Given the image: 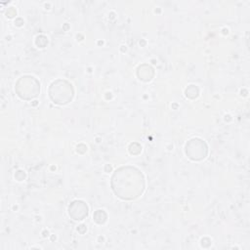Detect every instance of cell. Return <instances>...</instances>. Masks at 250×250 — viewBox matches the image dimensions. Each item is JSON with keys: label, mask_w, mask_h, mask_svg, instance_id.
Listing matches in <instances>:
<instances>
[{"label": "cell", "mask_w": 250, "mask_h": 250, "mask_svg": "<svg viewBox=\"0 0 250 250\" xmlns=\"http://www.w3.org/2000/svg\"><path fill=\"white\" fill-rule=\"evenodd\" d=\"M15 90L19 97L24 100H31L37 97L40 92V83L38 80L30 75L21 77L16 84Z\"/></svg>", "instance_id": "3"}, {"label": "cell", "mask_w": 250, "mask_h": 250, "mask_svg": "<svg viewBox=\"0 0 250 250\" xmlns=\"http://www.w3.org/2000/svg\"><path fill=\"white\" fill-rule=\"evenodd\" d=\"M69 216H71L74 220H83L88 215V207L87 205L80 200L73 201L68 207Z\"/></svg>", "instance_id": "5"}, {"label": "cell", "mask_w": 250, "mask_h": 250, "mask_svg": "<svg viewBox=\"0 0 250 250\" xmlns=\"http://www.w3.org/2000/svg\"><path fill=\"white\" fill-rule=\"evenodd\" d=\"M208 152L205 142L200 139H191L186 145V153L192 160H201Z\"/></svg>", "instance_id": "4"}, {"label": "cell", "mask_w": 250, "mask_h": 250, "mask_svg": "<svg viewBox=\"0 0 250 250\" xmlns=\"http://www.w3.org/2000/svg\"><path fill=\"white\" fill-rule=\"evenodd\" d=\"M111 188L118 197L126 200L135 199L145 189V178L137 168L121 167L111 178Z\"/></svg>", "instance_id": "1"}, {"label": "cell", "mask_w": 250, "mask_h": 250, "mask_svg": "<svg viewBox=\"0 0 250 250\" xmlns=\"http://www.w3.org/2000/svg\"><path fill=\"white\" fill-rule=\"evenodd\" d=\"M94 220L98 223V224H103L105 222L106 220V214L104 213V210H97L94 214Z\"/></svg>", "instance_id": "6"}, {"label": "cell", "mask_w": 250, "mask_h": 250, "mask_svg": "<svg viewBox=\"0 0 250 250\" xmlns=\"http://www.w3.org/2000/svg\"><path fill=\"white\" fill-rule=\"evenodd\" d=\"M73 87L72 85L62 79L54 81L49 88V96L51 100L59 104H65L69 103L73 98Z\"/></svg>", "instance_id": "2"}, {"label": "cell", "mask_w": 250, "mask_h": 250, "mask_svg": "<svg viewBox=\"0 0 250 250\" xmlns=\"http://www.w3.org/2000/svg\"><path fill=\"white\" fill-rule=\"evenodd\" d=\"M197 94H198V89H197V88H196L194 91H191L190 87H188V88L186 90V95H187V97L194 98V97L197 96Z\"/></svg>", "instance_id": "7"}]
</instances>
